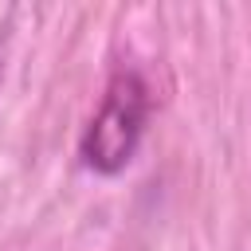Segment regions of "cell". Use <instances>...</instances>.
Here are the masks:
<instances>
[{"label":"cell","instance_id":"6da1fadb","mask_svg":"<svg viewBox=\"0 0 251 251\" xmlns=\"http://www.w3.org/2000/svg\"><path fill=\"white\" fill-rule=\"evenodd\" d=\"M145 118H149L145 82L137 78V71H118L106 86L102 110L94 114L90 129L82 133V145H78L82 165L102 176L122 173L137 153V141L145 133Z\"/></svg>","mask_w":251,"mask_h":251}]
</instances>
